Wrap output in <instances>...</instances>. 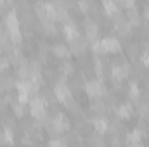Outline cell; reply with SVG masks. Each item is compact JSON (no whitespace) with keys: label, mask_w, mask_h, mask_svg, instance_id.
<instances>
[{"label":"cell","mask_w":149,"mask_h":147,"mask_svg":"<svg viewBox=\"0 0 149 147\" xmlns=\"http://www.w3.org/2000/svg\"><path fill=\"white\" fill-rule=\"evenodd\" d=\"M113 19H114V30H116V33H118L120 37H128L130 31H132V26H130V23L127 21L125 14L118 12V14L113 16Z\"/></svg>","instance_id":"1"},{"label":"cell","mask_w":149,"mask_h":147,"mask_svg":"<svg viewBox=\"0 0 149 147\" xmlns=\"http://www.w3.org/2000/svg\"><path fill=\"white\" fill-rule=\"evenodd\" d=\"M85 90H87L88 97H92V99H97V97H102L104 94H108L106 92V87L102 85L101 80H90V81H87Z\"/></svg>","instance_id":"2"},{"label":"cell","mask_w":149,"mask_h":147,"mask_svg":"<svg viewBox=\"0 0 149 147\" xmlns=\"http://www.w3.org/2000/svg\"><path fill=\"white\" fill-rule=\"evenodd\" d=\"M87 45H90L88 40H87V37L78 35L76 38H73V40L70 42V50H71V54H74V55H83L85 50H87Z\"/></svg>","instance_id":"3"},{"label":"cell","mask_w":149,"mask_h":147,"mask_svg":"<svg viewBox=\"0 0 149 147\" xmlns=\"http://www.w3.org/2000/svg\"><path fill=\"white\" fill-rule=\"evenodd\" d=\"M30 112H31V116H33L35 119H38L40 116H43V114L47 112L45 101H43L42 97L33 95V99H30Z\"/></svg>","instance_id":"4"},{"label":"cell","mask_w":149,"mask_h":147,"mask_svg":"<svg viewBox=\"0 0 149 147\" xmlns=\"http://www.w3.org/2000/svg\"><path fill=\"white\" fill-rule=\"evenodd\" d=\"M54 94H56V97H57L59 102H63L66 97L71 95V88L66 85V76H64V74H61V80L56 83V87H54Z\"/></svg>","instance_id":"5"},{"label":"cell","mask_w":149,"mask_h":147,"mask_svg":"<svg viewBox=\"0 0 149 147\" xmlns=\"http://www.w3.org/2000/svg\"><path fill=\"white\" fill-rule=\"evenodd\" d=\"M83 28H85V37L88 40V43L92 45L94 42H97V37H99V26L88 17V19H85V23H83Z\"/></svg>","instance_id":"6"},{"label":"cell","mask_w":149,"mask_h":147,"mask_svg":"<svg viewBox=\"0 0 149 147\" xmlns=\"http://www.w3.org/2000/svg\"><path fill=\"white\" fill-rule=\"evenodd\" d=\"M92 125L95 128L97 133H108V126H109V121L106 119V116H97L95 119H92Z\"/></svg>","instance_id":"7"},{"label":"cell","mask_w":149,"mask_h":147,"mask_svg":"<svg viewBox=\"0 0 149 147\" xmlns=\"http://www.w3.org/2000/svg\"><path fill=\"white\" fill-rule=\"evenodd\" d=\"M63 35L66 37V40H68V42H71V40H73V38H76L80 33H78V30H76L74 23L68 21V23H64V24H63Z\"/></svg>","instance_id":"8"},{"label":"cell","mask_w":149,"mask_h":147,"mask_svg":"<svg viewBox=\"0 0 149 147\" xmlns=\"http://www.w3.org/2000/svg\"><path fill=\"white\" fill-rule=\"evenodd\" d=\"M125 17L130 23V26H141V16H139L135 7H128L127 12H125Z\"/></svg>","instance_id":"9"},{"label":"cell","mask_w":149,"mask_h":147,"mask_svg":"<svg viewBox=\"0 0 149 147\" xmlns=\"http://www.w3.org/2000/svg\"><path fill=\"white\" fill-rule=\"evenodd\" d=\"M116 118L118 119H127V118H130L132 116V112H134V107H132V104L130 102H127V104H121L120 107H116Z\"/></svg>","instance_id":"10"},{"label":"cell","mask_w":149,"mask_h":147,"mask_svg":"<svg viewBox=\"0 0 149 147\" xmlns=\"http://www.w3.org/2000/svg\"><path fill=\"white\" fill-rule=\"evenodd\" d=\"M52 52H54V55L59 57V59H68V57L71 55V50H70L68 47H64V45H56V47H52Z\"/></svg>","instance_id":"11"},{"label":"cell","mask_w":149,"mask_h":147,"mask_svg":"<svg viewBox=\"0 0 149 147\" xmlns=\"http://www.w3.org/2000/svg\"><path fill=\"white\" fill-rule=\"evenodd\" d=\"M33 12H35V16L38 17V21H49L47 12H45V3H43V2H37V3H35Z\"/></svg>","instance_id":"12"},{"label":"cell","mask_w":149,"mask_h":147,"mask_svg":"<svg viewBox=\"0 0 149 147\" xmlns=\"http://www.w3.org/2000/svg\"><path fill=\"white\" fill-rule=\"evenodd\" d=\"M104 12H106V16H114V14H118L120 12V7L116 5V2L114 0H104Z\"/></svg>","instance_id":"13"},{"label":"cell","mask_w":149,"mask_h":147,"mask_svg":"<svg viewBox=\"0 0 149 147\" xmlns=\"http://www.w3.org/2000/svg\"><path fill=\"white\" fill-rule=\"evenodd\" d=\"M128 97L134 101V102H141V90H139V87H137V83L135 81H132L130 85H128Z\"/></svg>","instance_id":"14"},{"label":"cell","mask_w":149,"mask_h":147,"mask_svg":"<svg viewBox=\"0 0 149 147\" xmlns=\"http://www.w3.org/2000/svg\"><path fill=\"white\" fill-rule=\"evenodd\" d=\"M92 111L97 114V116H106V112H108V106L104 104V101H95L94 102V106H92Z\"/></svg>","instance_id":"15"},{"label":"cell","mask_w":149,"mask_h":147,"mask_svg":"<svg viewBox=\"0 0 149 147\" xmlns=\"http://www.w3.org/2000/svg\"><path fill=\"white\" fill-rule=\"evenodd\" d=\"M141 135H142V132L137 128V130H134V132L127 137V142H128L130 146H141Z\"/></svg>","instance_id":"16"},{"label":"cell","mask_w":149,"mask_h":147,"mask_svg":"<svg viewBox=\"0 0 149 147\" xmlns=\"http://www.w3.org/2000/svg\"><path fill=\"white\" fill-rule=\"evenodd\" d=\"M12 111H14V114H16L17 118H23V116H24V112H26L24 104H23V102H19V101H14V102H12Z\"/></svg>","instance_id":"17"},{"label":"cell","mask_w":149,"mask_h":147,"mask_svg":"<svg viewBox=\"0 0 149 147\" xmlns=\"http://www.w3.org/2000/svg\"><path fill=\"white\" fill-rule=\"evenodd\" d=\"M59 71H61V74H64V76H70V74L74 73V66L70 62V61H64V62L61 64Z\"/></svg>","instance_id":"18"},{"label":"cell","mask_w":149,"mask_h":147,"mask_svg":"<svg viewBox=\"0 0 149 147\" xmlns=\"http://www.w3.org/2000/svg\"><path fill=\"white\" fill-rule=\"evenodd\" d=\"M63 104L66 106V109H70V111H73V112H78V104L74 102V99L70 95V97H66L64 101H63Z\"/></svg>","instance_id":"19"},{"label":"cell","mask_w":149,"mask_h":147,"mask_svg":"<svg viewBox=\"0 0 149 147\" xmlns=\"http://www.w3.org/2000/svg\"><path fill=\"white\" fill-rule=\"evenodd\" d=\"M139 116L142 119L149 118V102H139Z\"/></svg>","instance_id":"20"},{"label":"cell","mask_w":149,"mask_h":147,"mask_svg":"<svg viewBox=\"0 0 149 147\" xmlns=\"http://www.w3.org/2000/svg\"><path fill=\"white\" fill-rule=\"evenodd\" d=\"M90 5H92L90 0H78V10L83 12V14H87L90 10Z\"/></svg>","instance_id":"21"},{"label":"cell","mask_w":149,"mask_h":147,"mask_svg":"<svg viewBox=\"0 0 149 147\" xmlns=\"http://www.w3.org/2000/svg\"><path fill=\"white\" fill-rule=\"evenodd\" d=\"M90 142L92 144H95V146H104V140H102V133H94L92 135V139H90Z\"/></svg>","instance_id":"22"},{"label":"cell","mask_w":149,"mask_h":147,"mask_svg":"<svg viewBox=\"0 0 149 147\" xmlns=\"http://www.w3.org/2000/svg\"><path fill=\"white\" fill-rule=\"evenodd\" d=\"M128 55H130V59H132V61H135V59L139 57V49H137V45L128 47Z\"/></svg>","instance_id":"23"},{"label":"cell","mask_w":149,"mask_h":147,"mask_svg":"<svg viewBox=\"0 0 149 147\" xmlns=\"http://www.w3.org/2000/svg\"><path fill=\"white\" fill-rule=\"evenodd\" d=\"M9 66H10L9 57H7V55H5V57H3V55H0V71H5Z\"/></svg>","instance_id":"24"},{"label":"cell","mask_w":149,"mask_h":147,"mask_svg":"<svg viewBox=\"0 0 149 147\" xmlns=\"http://www.w3.org/2000/svg\"><path fill=\"white\" fill-rule=\"evenodd\" d=\"M123 5H125V9H128V7H135V0H123Z\"/></svg>","instance_id":"25"},{"label":"cell","mask_w":149,"mask_h":147,"mask_svg":"<svg viewBox=\"0 0 149 147\" xmlns=\"http://www.w3.org/2000/svg\"><path fill=\"white\" fill-rule=\"evenodd\" d=\"M144 17H146V23L149 24V2H148V5L144 7Z\"/></svg>","instance_id":"26"},{"label":"cell","mask_w":149,"mask_h":147,"mask_svg":"<svg viewBox=\"0 0 149 147\" xmlns=\"http://www.w3.org/2000/svg\"><path fill=\"white\" fill-rule=\"evenodd\" d=\"M7 2H12V0H7Z\"/></svg>","instance_id":"27"},{"label":"cell","mask_w":149,"mask_h":147,"mask_svg":"<svg viewBox=\"0 0 149 147\" xmlns=\"http://www.w3.org/2000/svg\"><path fill=\"white\" fill-rule=\"evenodd\" d=\"M102 2H104V0H102Z\"/></svg>","instance_id":"28"}]
</instances>
